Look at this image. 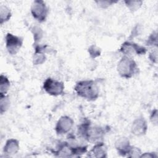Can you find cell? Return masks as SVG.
Returning a JSON list of instances; mask_svg holds the SVG:
<instances>
[{
    "label": "cell",
    "instance_id": "6da1fadb",
    "mask_svg": "<svg viewBox=\"0 0 158 158\" xmlns=\"http://www.w3.org/2000/svg\"><path fill=\"white\" fill-rule=\"evenodd\" d=\"M105 133V128L99 126L92 127L88 120H85L78 128V135L90 143L100 142L104 138Z\"/></svg>",
    "mask_w": 158,
    "mask_h": 158
},
{
    "label": "cell",
    "instance_id": "7a4b0ae2",
    "mask_svg": "<svg viewBox=\"0 0 158 158\" xmlns=\"http://www.w3.org/2000/svg\"><path fill=\"white\" fill-rule=\"evenodd\" d=\"M74 90L78 96L88 101H94L99 97L98 85L96 81L93 80H81L77 82Z\"/></svg>",
    "mask_w": 158,
    "mask_h": 158
},
{
    "label": "cell",
    "instance_id": "3957f363",
    "mask_svg": "<svg viewBox=\"0 0 158 158\" xmlns=\"http://www.w3.org/2000/svg\"><path fill=\"white\" fill-rule=\"evenodd\" d=\"M136 62L130 57L123 56L117 64V72L124 78H131L138 72Z\"/></svg>",
    "mask_w": 158,
    "mask_h": 158
},
{
    "label": "cell",
    "instance_id": "277c9868",
    "mask_svg": "<svg viewBox=\"0 0 158 158\" xmlns=\"http://www.w3.org/2000/svg\"><path fill=\"white\" fill-rule=\"evenodd\" d=\"M31 14L35 19L42 23L46 20L48 8L43 1H35L31 6Z\"/></svg>",
    "mask_w": 158,
    "mask_h": 158
},
{
    "label": "cell",
    "instance_id": "5b68a950",
    "mask_svg": "<svg viewBox=\"0 0 158 158\" xmlns=\"http://www.w3.org/2000/svg\"><path fill=\"white\" fill-rule=\"evenodd\" d=\"M43 88L48 94L57 96L64 93L65 86L63 82L51 78H48L44 81Z\"/></svg>",
    "mask_w": 158,
    "mask_h": 158
},
{
    "label": "cell",
    "instance_id": "8992f818",
    "mask_svg": "<svg viewBox=\"0 0 158 158\" xmlns=\"http://www.w3.org/2000/svg\"><path fill=\"white\" fill-rule=\"evenodd\" d=\"M120 51L124 56L130 57L132 55H143L146 53V49L141 45L130 41L124 42L120 49Z\"/></svg>",
    "mask_w": 158,
    "mask_h": 158
},
{
    "label": "cell",
    "instance_id": "52a82bcc",
    "mask_svg": "<svg viewBox=\"0 0 158 158\" xmlns=\"http://www.w3.org/2000/svg\"><path fill=\"white\" fill-rule=\"evenodd\" d=\"M23 38L8 33L6 35V48L11 55L17 53L23 44Z\"/></svg>",
    "mask_w": 158,
    "mask_h": 158
},
{
    "label": "cell",
    "instance_id": "ba28073f",
    "mask_svg": "<svg viewBox=\"0 0 158 158\" xmlns=\"http://www.w3.org/2000/svg\"><path fill=\"white\" fill-rule=\"evenodd\" d=\"M73 120L70 117L65 115L60 117L57 120L55 131L57 135H64L67 133L73 127Z\"/></svg>",
    "mask_w": 158,
    "mask_h": 158
},
{
    "label": "cell",
    "instance_id": "9c48e42d",
    "mask_svg": "<svg viewBox=\"0 0 158 158\" xmlns=\"http://www.w3.org/2000/svg\"><path fill=\"white\" fill-rule=\"evenodd\" d=\"M148 130V124L143 117L136 118L132 123L131 131L132 134L137 136H143Z\"/></svg>",
    "mask_w": 158,
    "mask_h": 158
},
{
    "label": "cell",
    "instance_id": "30bf717a",
    "mask_svg": "<svg viewBox=\"0 0 158 158\" xmlns=\"http://www.w3.org/2000/svg\"><path fill=\"white\" fill-rule=\"evenodd\" d=\"M115 147L120 155L122 156H128L132 146L127 138L122 137L115 141Z\"/></svg>",
    "mask_w": 158,
    "mask_h": 158
},
{
    "label": "cell",
    "instance_id": "8fae6325",
    "mask_svg": "<svg viewBox=\"0 0 158 158\" xmlns=\"http://www.w3.org/2000/svg\"><path fill=\"white\" fill-rule=\"evenodd\" d=\"M89 157H107V149L103 142H98L88 153Z\"/></svg>",
    "mask_w": 158,
    "mask_h": 158
},
{
    "label": "cell",
    "instance_id": "7c38bea8",
    "mask_svg": "<svg viewBox=\"0 0 158 158\" xmlns=\"http://www.w3.org/2000/svg\"><path fill=\"white\" fill-rule=\"evenodd\" d=\"M19 150V142L17 139L11 138L7 140L3 148V152L8 156L14 155L17 153Z\"/></svg>",
    "mask_w": 158,
    "mask_h": 158
},
{
    "label": "cell",
    "instance_id": "4fadbf2b",
    "mask_svg": "<svg viewBox=\"0 0 158 158\" xmlns=\"http://www.w3.org/2000/svg\"><path fill=\"white\" fill-rule=\"evenodd\" d=\"M44 46H37L35 48V52L33 57V64L35 65L42 64L46 60V56L44 54Z\"/></svg>",
    "mask_w": 158,
    "mask_h": 158
},
{
    "label": "cell",
    "instance_id": "5bb4252c",
    "mask_svg": "<svg viewBox=\"0 0 158 158\" xmlns=\"http://www.w3.org/2000/svg\"><path fill=\"white\" fill-rule=\"evenodd\" d=\"M12 14L9 8L6 6L1 5L0 7V23L2 25L7 22L11 17Z\"/></svg>",
    "mask_w": 158,
    "mask_h": 158
},
{
    "label": "cell",
    "instance_id": "9a60e30c",
    "mask_svg": "<svg viewBox=\"0 0 158 158\" xmlns=\"http://www.w3.org/2000/svg\"><path fill=\"white\" fill-rule=\"evenodd\" d=\"M9 87L10 81L9 79L4 75H1L0 77V94H6Z\"/></svg>",
    "mask_w": 158,
    "mask_h": 158
},
{
    "label": "cell",
    "instance_id": "2e32d148",
    "mask_svg": "<svg viewBox=\"0 0 158 158\" xmlns=\"http://www.w3.org/2000/svg\"><path fill=\"white\" fill-rule=\"evenodd\" d=\"M0 110L1 114H2L8 109L10 105V101L8 96L6 94H0Z\"/></svg>",
    "mask_w": 158,
    "mask_h": 158
},
{
    "label": "cell",
    "instance_id": "e0dca14e",
    "mask_svg": "<svg viewBox=\"0 0 158 158\" xmlns=\"http://www.w3.org/2000/svg\"><path fill=\"white\" fill-rule=\"evenodd\" d=\"M32 33L34 36L35 43H36L41 40L43 35V31L39 27L35 26L32 28Z\"/></svg>",
    "mask_w": 158,
    "mask_h": 158
},
{
    "label": "cell",
    "instance_id": "ac0fdd59",
    "mask_svg": "<svg viewBox=\"0 0 158 158\" xmlns=\"http://www.w3.org/2000/svg\"><path fill=\"white\" fill-rule=\"evenodd\" d=\"M126 3V6L131 10H136L142 4V1H125Z\"/></svg>",
    "mask_w": 158,
    "mask_h": 158
},
{
    "label": "cell",
    "instance_id": "d6986e66",
    "mask_svg": "<svg viewBox=\"0 0 158 158\" xmlns=\"http://www.w3.org/2000/svg\"><path fill=\"white\" fill-rule=\"evenodd\" d=\"M88 52L90 54V56L93 58L98 57L101 54V51L99 49L94 45L89 47V48L88 49Z\"/></svg>",
    "mask_w": 158,
    "mask_h": 158
},
{
    "label": "cell",
    "instance_id": "ffe728a7",
    "mask_svg": "<svg viewBox=\"0 0 158 158\" xmlns=\"http://www.w3.org/2000/svg\"><path fill=\"white\" fill-rule=\"evenodd\" d=\"M141 150L136 147H134L132 146L131 150L128 155V157H139L141 154Z\"/></svg>",
    "mask_w": 158,
    "mask_h": 158
},
{
    "label": "cell",
    "instance_id": "44dd1931",
    "mask_svg": "<svg viewBox=\"0 0 158 158\" xmlns=\"http://www.w3.org/2000/svg\"><path fill=\"white\" fill-rule=\"evenodd\" d=\"M157 36L156 32H153L148 38L147 45H156L157 46Z\"/></svg>",
    "mask_w": 158,
    "mask_h": 158
},
{
    "label": "cell",
    "instance_id": "7402d4cb",
    "mask_svg": "<svg viewBox=\"0 0 158 158\" xmlns=\"http://www.w3.org/2000/svg\"><path fill=\"white\" fill-rule=\"evenodd\" d=\"M150 120L154 125H157V109H154L152 110L150 117Z\"/></svg>",
    "mask_w": 158,
    "mask_h": 158
},
{
    "label": "cell",
    "instance_id": "603a6c76",
    "mask_svg": "<svg viewBox=\"0 0 158 158\" xmlns=\"http://www.w3.org/2000/svg\"><path fill=\"white\" fill-rule=\"evenodd\" d=\"M149 57L150 59V60L152 62H157V50L156 49L155 51H153L152 52H151L149 54Z\"/></svg>",
    "mask_w": 158,
    "mask_h": 158
},
{
    "label": "cell",
    "instance_id": "cb8c5ba5",
    "mask_svg": "<svg viewBox=\"0 0 158 158\" xmlns=\"http://www.w3.org/2000/svg\"><path fill=\"white\" fill-rule=\"evenodd\" d=\"M157 155L154 152H145L144 154H141L139 157H149V158H152V157H156Z\"/></svg>",
    "mask_w": 158,
    "mask_h": 158
}]
</instances>
